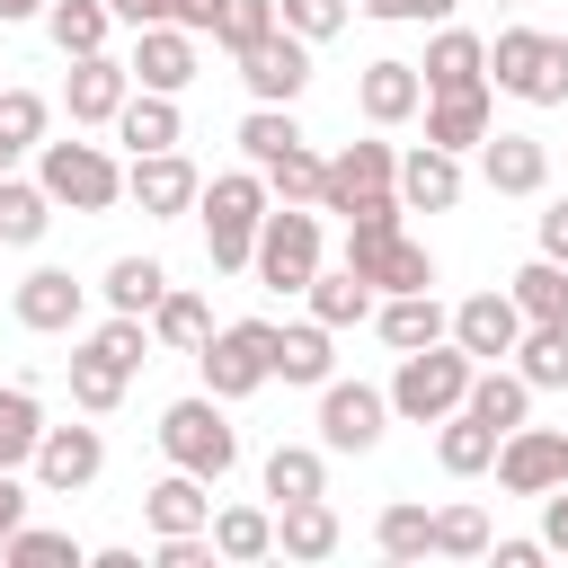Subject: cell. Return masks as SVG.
Masks as SVG:
<instances>
[{
    "instance_id": "1",
    "label": "cell",
    "mask_w": 568,
    "mask_h": 568,
    "mask_svg": "<svg viewBox=\"0 0 568 568\" xmlns=\"http://www.w3.org/2000/svg\"><path fill=\"white\" fill-rule=\"evenodd\" d=\"M399 195H373V204H355L346 213V266L373 284V293H426L435 284V257L399 231Z\"/></svg>"
},
{
    "instance_id": "2",
    "label": "cell",
    "mask_w": 568,
    "mask_h": 568,
    "mask_svg": "<svg viewBox=\"0 0 568 568\" xmlns=\"http://www.w3.org/2000/svg\"><path fill=\"white\" fill-rule=\"evenodd\" d=\"M204 248H213V266L222 275H240L248 266V248H257V222H266V178L257 169H222V178H204Z\"/></svg>"
},
{
    "instance_id": "3",
    "label": "cell",
    "mask_w": 568,
    "mask_h": 568,
    "mask_svg": "<svg viewBox=\"0 0 568 568\" xmlns=\"http://www.w3.org/2000/svg\"><path fill=\"white\" fill-rule=\"evenodd\" d=\"M488 80L524 106H568V36H541V27H497L488 44Z\"/></svg>"
},
{
    "instance_id": "4",
    "label": "cell",
    "mask_w": 568,
    "mask_h": 568,
    "mask_svg": "<svg viewBox=\"0 0 568 568\" xmlns=\"http://www.w3.org/2000/svg\"><path fill=\"white\" fill-rule=\"evenodd\" d=\"M470 355L462 346H408L399 355V373H390V417H408V426H435V417H453L462 408V390H470Z\"/></svg>"
},
{
    "instance_id": "5",
    "label": "cell",
    "mask_w": 568,
    "mask_h": 568,
    "mask_svg": "<svg viewBox=\"0 0 568 568\" xmlns=\"http://www.w3.org/2000/svg\"><path fill=\"white\" fill-rule=\"evenodd\" d=\"M160 453H169V470H195V479L213 488V479H231L240 435H231L222 399L204 390V399H169V408H160Z\"/></svg>"
},
{
    "instance_id": "6",
    "label": "cell",
    "mask_w": 568,
    "mask_h": 568,
    "mask_svg": "<svg viewBox=\"0 0 568 568\" xmlns=\"http://www.w3.org/2000/svg\"><path fill=\"white\" fill-rule=\"evenodd\" d=\"M36 186L71 213H106L124 195V169L98 151V142H36Z\"/></svg>"
},
{
    "instance_id": "7",
    "label": "cell",
    "mask_w": 568,
    "mask_h": 568,
    "mask_svg": "<svg viewBox=\"0 0 568 568\" xmlns=\"http://www.w3.org/2000/svg\"><path fill=\"white\" fill-rule=\"evenodd\" d=\"M248 266H257L266 293H302V284L320 275V213H302V204H266Z\"/></svg>"
},
{
    "instance_id": "8",
    "label": "cell",
    "mask_w": 568,
    "mask_h": 568,
    "mask_svg": "<svg viewBox=\"0 0 568 568\" xmlns=\"http://www.w3.org/2000/svg\"><path fill=\"white\" fill-rule=\"evenodd\" d=\"M195 364H204V390H213V399H248L257 382H275V320H231V328H213V337L195 346Z\"/></svg>"
},
{
    "instance_id": "9",
    "label": "cell",
    "mask_w": 568,
    "mask_h": 568,
    "mask_svg": "<svg viewBox=\"0 0 568 568\" xmlns=\"http://www.w3.org/2000/svg\"><path fill=\"white\" fill-rule=\"evenodd\" d=\"M382 426H390V390H373V382H320V444L328 453H373L382 444Z\"/></svg>"
},
{
    "instance_id": "10",
    "label": "cell",
    "mask_w": 568,
    "mask_h": 568,
    "mask_svg": "<svg viewBox=\"0 0 568 568\" xmlns=\"http://www.w3.org/2000/svg\"><path fill=\"white\" fill-rule=\"evenodd\" d=\"M231 62H240V80H248V98H257V106H293V98H302V80H311V44H302L293 27H266V36H257V44H240Z\"/></svg>"
},
{
    "instance_id": "11",
    "label": "cell",
    "mask_w": 568,
    "mask_h": 568,
    "mask_svg": "<svg viewBox=\"0 0 568 568\" xmlns=\"http://www.w3.org/2000/svg\"><path fill=\"white\" fill-rule=\"evenodd\" d=\"M373 195H399V151L390 142H346L328 169H320V213H355Z\"/></svg>"
},
{
    "instance_id": "12",
    "label": "cell",
    "mask_w": 568,
    "mask_h": 568,
    "mask_svg": "<svg viewBox=\"0 0 568 568\" xmlns=\"http://www.w3.org/2000/svg\"><path fill=\"white\" fill-rule=\"evenodd\" d=\"M106 470V435L98 426H44L36 435V488L44 497H80Z\"/></svg>"
},
{
    "instance_id": "13",
    "label": "cell",
    "mask_w": 568,
    "mask_h": 568,
    "mask_svg": "<svg viewBox=\"0 0 568 568\" xmlns=\"http://www.w3.org/2000/svg\"><path fill=\"white\" fill-rule=\"evenodd\" d=\"M124 195L142 204V213H186L195 195H204V178H195V160L186 151H133V169H124Z\"/></svg>"
},
{
    "instance_id": "14",
    "label": "cell",
    "mask_w": 568,
    "mask_h": 568,
    "mask_svg": "<svg viewBox=\"0 0 568 568\" xmlns=\"http://www.w3.org/2000/svg\"><path fill=\"white\" fill-rule=\"evenodd\" d=\"M80 302H89V284H80L71 266H36V275L9 293L18 328H36V337H62V328H80Z\"/></svg>"
},
{
    "instance_id": "15",
    "label": "cell",
    "mask_w": 568,
    "mask_h": 568,
    "mask_svg": "<svg viewBox=\"0 0 568 568\" xmlns=\"http://www.w3.org/2000/svg\"><path fill=\"white\" fill-rule=\"evenodd\" d=\"M515 337H524L515 293H470V302L453 311V346H462L470 364H506V355H515Z\"/></svg>"
},
{
    "instance_id": "16",
    "label": "cell",
    "mask_w": 568,
    "mask_h": 568,
    "mask_svg": "<svg viewBox=\"0 0 568 568\" xmlns=\"http://www.w3.org/2000/svg\"><path fill=\"white\" fill-rule=\"evenodd\" d=\"M488 470H497L506 497H541V488H559V435L550 426H506Z\"/></svg>"
},
{
    "instance_id": "17",
    "label": "cell",
    "mask_w": 568,
    "mask_h": 568,
    "mask_svg": "<svg viewBox=\"0 0 568 568\" xmlns=\"http://www.w3.org/2000/svg\"><path fill=\"white\" fill-rule=\"evenodd\" d=\"M124 71H133V89H160V98H178V89L195 80V36H186V27H133V53H124Z\"/></svg>"
},
{
    "instance_id": "18",
    "label": "cell",
    "mask_w": 568,
    "mask_h": 568,
    "mask_svg": "<svg viewBox=\"0 0 568 568\" xmlns=\"http://www.w3.org/2000/svg\"><path fill=\"white\" fill-rule=\"evenodd\" d=\"M124 98H133V71H124L115 53H71V80H62L71 124H115Z\"/></svg>"
},
{
    "instance_id": "19",
    "label": "cell",
    "mask_w": 568,
    "mask_h": 568,
    "mask_svg": "<svg viewBox=\"0 0 568 568\" xmlns=\"http://www.w3.org/2000/svg\"><path fill=\"white\" fill-rule=\"evenodd\" d=\"M479 178H488V195H541L550 186L541 133H479Z\"/></svg>"
},
{
    "instance_id": "20",
    "label": "cell",
    "mask_w": 568,
    "mask_h": 568,
    "mask_svg": "<svg viewBox=\"0 0 568 568\" xmlns=\"http://www.w3.org/2000/svg\"><path fill=\"white\" fill-rule=\"evenodd\" d=\"M355 106H364V124H408L417 106H426V80H417V62H364V80H355Z\"/></svg>"
},
{
    "instance_id": "21",
    "label": "cell",
    "mask_w": 568,
    "mask_h": 568,
    "mask_svg": "<svg viewBox=\"0 0 568 568\" xmlns=\"http://www.w3.org/2000/svg\"><path fill=\"white\" fill-rule=\"evenodd\" d=\"M399 204H408V213H453V204H462V151L417 142V151L399 160Z\"/></svg>"
},
{
    "instance_id": "22",
    "label": "cell",
    "mask_w": 568,
    "mask_h": 568,
    "mask_svg": "<svg viewBox=\"0 0 568 568\" xmlns=\"http://www.w3.org/2000/svg\"><path fill=\"white\" fill-rule=\"evenodd\" d=\"M417 80H426V98H444V89H479V80H488V44H479L470 27H444V36L426 44Z\"/></svg>"
},
{
    "instance_id": "23",
    "label": "cell",
    "mask_w": 568,
    "mask_h": 568,
    "mask_svg": "<svg viewBox=\"0 0 568 568\" xmlns=\"http://www.w3.org/2000/svg\"><path fill=\"white\" fill-rule=\"evenodd\" d=\"M479 133H488V80L426 98V142H435V151H479Z\"/></svg>"
},
{
    "instance_id": "24",
    "label": "cell",
    "mask_w": 568,
    "mask_h": 568,
    "mask_svg": "<svg viewBox=\"0 0 568 568\" xmlns=\"http://www.w3.org/2000/svg\"><path fill=\"white\" fill-rule=\"evenodd\" d=\"M142 515H151V532H204L213 524V497H204L195 470H169V479L142 488Z\"/></svg>"
},
{
    "instance_id": "25",
    "label": "cell",
    "mask_w": 568,
    "mask_h": 568,
    "mask_svg": "<svg viewBox=\"0 0 568 568\" xmlns=\"http://www.w3.org/2000/svg\"><path fill=\"white\" fill-rule=\"evenodd\" d=\"M115 142H133V151H178V142H186V124H178V98H160V89H133V98L115 106Z\"/></svg>"
},
{
    "instance_id": "26",
    "label": "cell",
    "mask_w": 568,
    "mask_h": 568,
    "mask_svg": "<svg viewBox=\"0 0 568 568\" xmlns=\"http://www.w3.org/2000/svg\"><path fill=\"white\" fill-rule=\"evenodd\" d=\"M328 337H337V328H320V320H293V328H275V382H302V390H320V382L337 373Z\"/></svg>"
},
{
    "instance_id": "27",
    "label": "cell",
    "mask_w": 568,
    "mask_h": 568,
    "mask_svg": "<svg viewBox=\"0 0 568 568\" xmlns=\"http://www.w3.org/2000/svg\"><path fill=\"white\" fill-rule=\"evenodd\" d=\"M275 550H284V559H328V550H337V506H328V497L275 506Z\"/></svg>"
},
{
    "instance_id": "28",
    "label": "cell",
    "mask_w": 568,
    "mask_h": 568,
    "mask_svg": "<svg viewBox=\"0 0 568 568\" xmlns=\"http://www.w3.org/2000/svg\"><path fill=\"white\" fill-rule=\"evenodd\" d=\"M462 408H470V417H488V426L506 435V426H524V417H532V382H524V373H506V364H488V373H470Z\"/></svg>"
},
{
    "instance_id": "29",
    "label": "cell",
    "mask_w": 568,
    "mask_h": 568,
    "mask_svg": "<svg viewBox=\"0 0 568 568\" xmlns=\"http://www.w3.org/2000/svg\"><path fill=\"white\" fill-rule=\"evenodd\" d=\"M444 435H435V462L453 470V479H479L488 462H497V426L488 417H470V408H453V417H435Z\"/></svg>"
},
{
    "instance_id": "30",
    "label": "cell",
    "mask_w": 568,
    "mask_h": 568,
    "mask_svg": "<svg viewBox=\"0 0 568 568\" xmlns=\"http://www.w3.org/2000/svg\"><path fill=\"white\" fill-rule=\"evenodd\" d=\"M266 497H275V506L328 497V444H275V453H266Z\"/></svg>"
},
{
    "instance_id": "31",
    "label": "cell",
    "mask_w": 568,
    "mask_h": 568,
    "mask_svg": "<svg viewBox=\"0 0 568 568\" xmlns=\"http://www.w3.org/2000/svg\"><path fill=\"white\" fill-rule=\"evenodd\" d=\"M151 337H160V346H178V355H195V346L213 337V302H204V293H186V284H169V293L151 302Z\"/></svg>"
},
{
    "instance_id": "32",
    "label": "cell",
    "mask_w": 568,
    "mask_h": 568,
    "mask_svg": "<svg viewBox=\"0 0 568 568\" xmlns=\"http://www.w3.org/2000/svg\"><path fill=\"white\" fill-rule=\"evenodd\" d=\"M444 328H453V311L435 302V284H426V293H390V302H382V337H390L399 355H408V346H435Z\"/></svg>"
},
{
    "instance_id": "33",
    "label": "cell",
    "mask_w": 568,
    "mask_h": 568,
    "mask_svg": "<svg viewBox=\"0 0 568 568\" xmlns=\"http://www.w3.org/2000/svg\"><path fill=\"white\" fill-rule=\"evenodd\" d=\"M204 532H213V559H240V568L248 559H275V515L266 506H222Z\"/></svg>"
},
{
    "instance_id": "34",
    "label": "cell",
    "mask_w": 568,
    "mask_h": 568,
    "mask_svg": "<svg viewBox=\"0 0 568 568\" xmlns=\"http://www.w3.org/2000/svg\"><path fill=\"white\" fill-rule=\"evenodd\" d=\"M106 27H115L106 0H44V36L62 44V62L71 53H106Z\"/></svg>"
},
{
    "instance_id": "35",
    "label": "cell",
    "mask_w": 568,
    "mask_h": 568,
    "mask_svg": "<svg viewBox=\"0 0 568 568\" xmlns=\"http://www.w3.org/2000/svg\"><path fill=\"white\" fill-rule=\"evenodd\" d=\"M515 373H524L532 390H568V328H559V320H524V337H515Z\"/></svg>"
},
{
    "instance_id": "36",
    "label": "cell",
    "mask_w": 568,
    "mask_h": 568,
    "mask_svg": "<svg viewBox=\"0 0 568 568\" xmlns=\"http://www.w3.org/2000/svg\"><path fill=\"white\" fill-rule=\"evenodd\" d=\"M302 302H311V320H320V328H355V320L373 311V284H364L355 266H337V275H311V284H302Z\"/></svg>"
},
{
    "instance_id": "37",
    "label": "cell",
    "mask_w": 568,
    "mask_h": 568,
    "mask_svg": "<svg viewBox=\"0 0 568 568\" xmlns=\"http://www.w3.org/2000/svg\"><path fill=\"white\" fill-rule=\"evenodd\" d=\"M506 293H515V311H524V320H559V328H568V266H559V257L515 266V284H506Z\"/></svg>"
},
{
    "instance_id": "38",
    "label": "cell",
    "mask_w": 568,
    "mask_h": 568,
    "mask_svg": "<svg viewBox=\"0 0 568 568\" xmlns=\"http://www.w3.org/2000/svg\"><path fill=\"white\" fill-rule=\"evenodd\" d=\"M36 435H44V408H36V390H27V382H0V470L36 462Z\"/></svg>"
},
{
    "instance_id": "39",
    "label": "cell",
    "mask_w": 568,
    "mask_h": 568,
    "mask_svg": "<svg viewBox=\"0 0 568 568\" xmlns=\"http://www.w3.org/2000/svg\"><path fill=\"white\" fill-rule=\"evenodd\" d=\"M44 115H53V106H44L36 89H0V178L44 142Z\"/></svg>"
},
{
    "instance_id": "40",
    "label": "cell",
    "mask_w": 568,
    "mask_h": 568,
    "mask_svg": "<svg viewBox=\"0 0 568 568\" xmlns=\"http://www.w3.org/2000/svg\"><path fill=\"white\" fill-rule=\"evenodd\" d=\"M169 293V266L160 257H115L106 266V311H133V320H151V302Z\"/></svg>"
},
{
    "instance_id": "41",
    "label": "cell",
    "mask_w": 568,
    "mask_h": 568,
    "mask_svg": "<svg viewBox=\"0 0 568 568\" xmlns=\"http://www.w3.org/2000/svg\"><path fill=\"white\" fill-rule=\"evenodd\" d=\"M44 231H53V195H44V186L0 178V240H9V248H36Z\"/></svg>"
},
{
    "instance_id": "42",
    "label": "cell",
    "mask_w": 568,
    "mask_h": 568,
    "mask_svg": "<svg viewBox=\"0 0 568 568\" xmlns=\"http://www.w3.org/2000/svg\"><path fill=\"white\" fill-rule=\"evenodd\" d=\"M320 169H328V160H320L311 142H293V151H275L257 178H266V195H275V204H320Z\"/></svg>"
},
{
    "instance_id": "43",
    "label": "cell",
    "mask_w": 568,
    "mask_h": 568,
    "mask_svg": "<svg viewBox=\"0 0 568 568\" xmlns=\"http://www.w3.org/2000/svg\"><path fill=\"white\" fill-rule=\"evenodd\" d=\"M124 27H186V36H213L222 0H106Z\"/></svg>"
},
{
    "instance_id": "44",
    "label": "cell",
    "mask_w": 568,
    "mask_h": 568,
    "mask_svg": "<svg viewBox=\"0 0 568 568\" xmlns=\"http://www.w3.org/2000/svg\"><path fill=\"white\" fill-rule=\"evenodd\" d=\"M124 382H133L124 364H106V355H89V346H71V399H80L89 417H106V408L124 399Z\"/></svg>"
},
{
    "instance_id": "45",
    "label": "cell",
    "mask_w": 568,
    "mask_h": 568,
    "mask_svg": "<svg viewBox=\"0 0 568 568\" xmlns=\"http://www.w3.org/2000/svg\"><path fill=\"white\" fill-rule=\"evenodd\" d=\"M426 524H435V515H426L417 497H390V506L373 515V541H382V559H426Z\"/></svg>"
},
{
    "instance_id": "46",
    "label": "cell",
    "mask_w": 568,
    "mask_h": 568,
    "mask_svg": "<svg viewBox=\"0 0 568 568\" xmlns=\"http://www.w3.org/2000/svg\"><path fill=\"white\" fill-rule=\"evenodd\" d=\"M426 550H435V559H479V550H488V515H479V506H435Z\"/></svg>"
},
{
    "instance_id": "47",
    "label": "cell",
    "mask_w": 568,
    "mask_h": 568,
    "mask_svg": "<svg viewBox=\"0 0 568 568\" xmlns=\"http://www.w3.org/2000/svg\"><path fill=\"white\" fill-rule=\"evenodd\" d=\"M293 142H302L293 106H248V115H240V151H248V169H266V160L293 151Z\"/></svg>"
},
{
    "instance_id": "48",
    "label": "cell",
    "mask_w": 568,
    "mask_h": 568,
    "mask_svg": "<svg viewBox=\"0 0 568 568\" xmlns=\"http://www.w3.org/2000/svg\"><path fill=\"white\" fill-rule=\"evenodd\" d=\"M0 559H18V568H62V559H71V568H80V541L53 532V524H18V532L0 541Z\"/></svg>"
},
{
    "instance_id": "49",
    "label": "cell",
    "mask_w": 568,
    "mask_h": 568,
    "mask_svg": "<svg viewBox=\"0 0 568 568\" xmlns=\"http://www.w3.org/2000/svg\"><path fill=\"white\" fill-rule=\"evenodd\" d=\"M89 355H106V364L142 373V355H151V328H142L133 311H106V328H89Z\"/></svg>"
},
{
    "instance_id": "50",
    "label": "cell",
    "mask_w": 568,
    "mask_h": 568,
    "mask_svg": "<svg viewBox=\"0 0 568 568\" xmlns=\"http://www.w3.org/2000/svg\"><path fill=\"white\" fill-rule=\"evenodd\" d=\"M275 27V0H222V18H213V44L222 53H240V44H257Z\"/></svg>"
},
{
    "instance_id": "51",
    "label": "cell",
    "mask_w": 568,
    "mask_h": 568,
    "mask_svg": "<svg viewBox=\"0 0 568 568\" xmlns=\"http://www.w3.org/2000/svg\"><path fill=\"white\" fill-rule=\"evenodd\" d=\"M275 27H293L302 44H328L346 27V0H275Z\"/></svg>"
},
{
    "instance_id": "52",
    "label": "cell",
    "mask_w": 568,
    "mask_h": 568,
    "mask_svg": "<svg viewBox=\"0 0 568 568\" xmlns=\"http://www.w3.org/2000/svg\"><path fill=\"white\" fill-rule=\"evenodd\" d=\"M462 0H364V18H382V27H426V18H453Z\"/></svg>"
},
{
    "instance_id": "53",
    "label": "cell",
    "mask_w": 568,
    "mask_h": 568,
    "mask_svg": "<svg viewBox=\"0 0 568 568\" xmlns=\"http://www.w3.org/2000/svg\"><path fill=\"white\" fill-rule=\"evenodd\" d=\"M213 559V532H160V568H204Z\"/></svg>"
},
{
    "instance_id": "54",
    "label": "cell",
    "mask_w": 568,
    "mask_h": 568,
    "mask_svg": "<svg viewBox=\"0 0 568 568\" xmlns=\"http://www.w3.org/2000/svg\"><path fill=\"white\" fill-rule=\"evenodd\" d=\"M541 550H568V488H541Z\"/></svg>"
},
{
    "instance_id": "55",
    "label": "cell",
    "mask_w": 568,
    "mask_h": 568,
    "mask_svg": "<svg viewBox=\"0 0 568 568\" xmlns=\"http://www.w3.org/2000/svg\"><path fill=\"white\" fill-rule=\"evenodd\" d=\"M541 257H559V266H568V195L541 213Z\"/></svg>"
},
{
    "instance_id": "56",
    "label": "cell",
    "mask_w": 568,
    "mask_h": 568,
    "mask_svg": "<svg viewBox=\"0 0 568 568\" xmlns=\"http://www.w3.org/2000/svg\"><path fill=\"white\" fill-rule=\"evenodd\" d=\"M27 524V488H18V470H0V541Z\"/></svg>"
},
{
    "instance_id": "57",
    "label": "cell",
    "mask_w": 568,
    "mask_h": 568,
    "mask_svg": "<svg viewBox=\"0 0 568 568\" xmlns=\"http://www.w3.org/2000/svg\"><path fill=\"white\" fill-rule=\"evenodd\" d=\"M18 18H44V0H0V27H18Z\"/></svg>"
},
{
    "instance_id": "58",
    "label": "cell",
    "mask_w": 568,
    "mask_h": 568,
    "mask_svg": "<svg viewBox=\"0 0 568 568\" xmlns=\"http://www.w3.org/2000/svg\"><path fill=\"white\" fill-rule=\"evenodd\" d=\"M559 488H568V435H559Z\"/></svg>"
}]
</instances>
